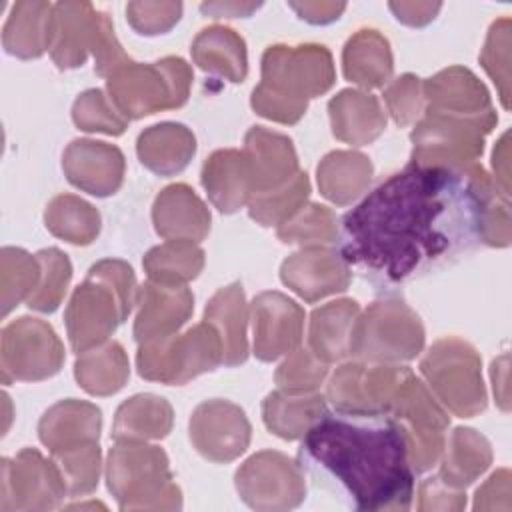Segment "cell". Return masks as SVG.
Segmentation results:
<instances>
[{"instance_id":"6da1fadb","label":"cell","mask_w":512,"mask_h":512,"mask_svg":"<svg viewBox=\"0 0 512 512\" xmlns=\"http://www.w3.org/2000/svg\"><path fill=\"white\" fill-rule=\"evenodd\" d=\"M498 198L506 196L478 164L410 160L342 216L338 254L362 280L394 290L484 244L486 212Z\"/></svg>"},{"instance_id":"7a4b0ae2","label":"cell","mask_w":512,"mask_h":512,"mask_svg":"<svg viewBox=\"0 0 512 512\" xmlns=\"http://www.w3.org/2000/svg\"><path fill=\"white\" fill-rule=\"evenodd\" d=\"M296 462L316 488L352 510L404 512L412 506L408 432L386 410H324L304 432Z\"/></svg>"},{"instance_id":"3957f363","label":"cell","mask_w":512,"mask_h":512,"mask_svg":"<svg viewBox=\"0 0 512 512\" xmlns=\"http://www.w3.org/2000/svg\"><path fill=\"white\" fill-rule=\"evenodd\" d=\"M334 84L332 56L324 46H270L262 56V82L252 92V108L270 120L296 124L308 98Z\"/></svg>"},{"instance_id":"277c9868","label":"cell","mask_w":512,"mask_h":512,"mask_svg":"<svg viewBox=\"0 0 512 512\" xmlns=\"http://www.w3.org/2000/svg\"><path fill=\"white\" fill-rule=\"evenodd\" d=\"M136 280L122 260H102L88 270L66 308V330L76 354L104 342L136 304Z\"/></svg>"},{"instance_id":"5b68a950","label":"cell","mask_w":512,"mask_h":512,"mask_svg":"<svg viewBox=\"0 0 512 512\" xmlns=\"http://www.w3.org/2000/svg\"><path fill=\"white\" fill-rule=\"evenodd\" d=\"M108 454V490L120 510H178L182 508L180 488L172 482L168 458L162 448L116 440Z\"/></svg>"},{"instance_id":"8992f818","label":"cell","mask_w":512,"mask_h":512,"mask_svg":"<svg viewBox=\"0 0 512 512\" xmlns=\"http://www.w3.org/2000/svg\"><path fill=\"white\" fill-rule=\"evenodd\" d=\"M190 82L192 72L188 64L174 56L146 66L130 60L106 80L110 100L126 120L166 108H180L188 100Z\"/></svg>"},{"instance_id":"52a82bcc","label":"cell","mask_w":512,"mask_h":512,"mask_svg":"<svg viewBox=\"0 0 512 512\" xmlns=\"http://www.w3.org/2000/svg\"><path fill=\"white\" fill-rule=\"evenodd\" d=\"M222 362V342L206 320L160 340L144 342L138 348V374L168 386H182L202 372H212Z\"/></svg>"},{"instance_id":"ba28073f","label":"cell","mask_w":512,"mask_h":512,"mask_svg":"<svg viewBox=\"0 0 512 512\" xmlns=\"http://www.w3.org/2000/svg\"><path fill=\"white\" fill-rule=\"evenodd\" d=\"M424 344L420 318L406 302L392 298L374 302L362 318L356 320L350 356L368 362L412 360Z\"/></svg>"},{"instance_id":"9c48e42d","label":"cell","mask_w":512,"mask_h":512,"mask_svg":"<svg viewBox=\"0 0 512 512\" xmlns=\"http://www.w3.org/2000/svg\"><path fill=\"white\" fill-rule=\"evenodd\" d=\"M440 400L460 418H472L486 408V392L476 350L456 338L436 342L420 364Z\"/></svg>"},{"instance_id":"30bf717a","label":"cell","mask_w":512,"mask_h":512,"mask_svg":"<svg viewBox=\"0 0 512 512\" xmlns=\"http://www.w3.org/2000/svg\"><path fill=\"white\" fill-rule=\"evenodd\" d=\"M496 122L428 110L412 130V162L452 168L474 164L484 150V136Z\"/></svg>"},{"instance_id":"8fae6325","label":"cell","mask_w":512,"mask_h":512,"mask_svg":"<svg viewBox=\"0 0 512 512\" xmlns=\"http://www.w3.org/2000/svg\"><path fill=\"white\" fill-rule=\"evenodd\" d=\"M236 490L254 510H290L304 500V472L282 452L264 450L236 470Z\"/></svg>"},{"instance_id":"7c38bea8","label":"cell","mask_w":512,"mask_h":512,"mask_svg":"<svg viewBox=\"0 0 512 512\" xmlns=\"http://www.w3.org/2000/svg\"><path fill=\"white\" fill-rule=\"evenodd\" d=\"M64 350L54 330L36 318H20L2 330L4 384L14 380H42L62 366Z\"/></svg>"},{"instance_id":"4fadbf2b","label":"cell","mask_w":512,"mask_h":512,"mask_svg":"<svg viewBox=\"0 0 512 512\" xmlns=\"http://www.w3.org/2000/svg\"><path fill=\"white\" fill-rule=\"evenodd\" d=\"M194 448L212 462H232L250 442V422L242 408L226 400H206L190 418Z\"/></svg>"},{"instance_id":"5bb4252c","label":"cell","mask_w":512,"mask_h":512,"mask_svg":"<svg viewBox=\"0 0 512 512\" xmlns=\"http://www.w3.org/2000/svg\"><path fill=\"white\" fill-rule=\"evenodd\" d=\"M304 310L280 292H262L252 302L254 354L272 362L296 352L302 342Z\"/></svg>"},{"instance_id":"9a60e30c","label":"cell","mask_w":512,"mask_h":512,"mask_svg":"<svg viewBox=\"0 0 512 512\" xmlns=\"http://www.w3.org/2000/svg\"><path fill=\"white\" fill-rule=\"evenodd\" d=\"M110 30L108 16L94 12L90 4H56L50 36L54 62L62 70L82 66L86 52L96 54Z\"/></svg>"},{"instance_id":"2e32d148","label":"cell","mask_w":512,"mask_h":512,"mask_svg":"<svg viewBox=\"0 0 512 512\" xmlns=\"http://www.w3.org/2000/svg\"><path fill=\"white\" fill-rule=\"evenodd\" d=\"M62 168L76 188L92 196H110L122 184L124 154L112 144L82 138L68 144Z\"/></svg>"},{"instance_id":"e0dca14e","label":"cell","mask_w":512,"mask_h":512,"mask_svg":"<svg viewBox=\"0 0 512 512\" xmlns=\"http://www.w3.org/2000/svg\"><path fill=\"white\" fill-rule=\"evenodd\" d=\"M350 274V268L338 252L320 246H310L292 254L280 268L282 282L306 302L344 292L350 284Z\"/></svg>"},{"instance_id":"ac0fdd59","label":"cell","mask_w":512,"mask_h":512,"mask_svg":"<svg viewBox=\"0 0 512 512\" xmlns=\"http://www.w3.org/2000/svg\"><path fill=\"white\" fill-rule=\"evenodd\" d=\"M136 302L134 340L138 344L176 334L194 310V296L186 286L158 284L152 280L138 290Z\"/></svg>"},{"instance_id":"d6986e66","label":"cell","mask_w":512,"mask_h":512,"mask_svg":"<svg viewBox=\"0 0 512 512\" xmlns=\"http://www.w3.org/2000/svg\"><path fill=\"white\" fill-rule=\"evenodd\" d=\"M430 110L476 120H498L484 84L466 68L452 66L422 84Z\"/></svg>"},{"instance_id":"ffe728a7","label":"cell","mask_w":512,"mask_h":512,"mask_svg":"<svg viewBox=\"0 0 512 512\" xmlns=\"http://www.w3.org/2000/svg\"><path fill=\"white\" fill-rule=\"evenodd\" d=\"M14 472V502L8 510H50L60 506L68 486L54 460H44L38 450L24 448L14 462L2 460ZM4 506V504H2Z\"/></svg>"},{"instance_id":"44dd1931","label":"cell","mask_w":512,"mask_h":512,"mask_svg":"<svg viewBox=\"0 0 512 512\" xmlns=\"http://www.w3.org/2000/svg\"><path fill=\"white\" fill-rule=\"evenodd\" d=\"M244 154L248 158L254 194L276 190L288 184L300 170L292 140L270 132L264 126H252L246 134Z\"/></svg>"},{"instance_id":"7402d4cb","label":"cell","mask_w":512,"mask_h":512,"mask_svg":"<svg viewBox=\"0 0 512 512\" xmlns=\"http://www.w3.org/2000/svg\"><path fill=\"white\" fill-rule=\"evenodd\" d=\"M156 232L166 240L200 242L210 230V212L186 184L164 188L152 208Z\"/></svg>"},{"instance_id":"603a6c76","label":"cell","mask_w":512,"mask_h":512,"mask_svg":"<svg viewBox=\"0 0 512 512\" xmlns=\"http://www.w3.org/2000/svg\"><path fill=\"white\" fill-rule=\"evenodd\" d=\"M202 184L220 212L232 214L242 208L254 194L246 154L240 150H216L202 166Z\"/></svg>"},{"instance_id":"cb8c5ba5","label":"cell","mask_w":512,"mask_h":512,"mask_svg":"<svg viewBox=\"0 0 512 512\" xmlns=\"http://www.w3.org/2000/svg\"><path fill=\"white\" fill-rule=\"evenodd\" d=\"M102 426L100 408L68 398L54 404L40 420L38 434L44 446L60 452L84 442L98 440Z\"/></svg>"},{"instance_id":"d4e9b609","label":"cell","mask_w":512,"mask_h":512,"mask_svg":"<svg viewBox=\"0 0 512 512\" xmlns=\"http://www.w3.org/2000/svg\"><path fill=\"white\" fill-rule=\"evenodd\" d=\"M332 132L354 146H364L386 128V114L376 96L360 90H342L328 104Z\"/></svg>"},{"instance_id":"484cf974","label":"cell","mask_w":512,"mask_h":512,"mask_svg":"<svg viewBox=\"0 0 512 512\" xmlns=\"http://www.w3.org/2000/svg\"><path fill=\"white\" fill-rule=\"evenodd\" d=\"M246 302L238 282L220 288L204 310V320L212 324L222 342V364L238 366L248 358L246 342Z\"/></svg>"},{"instance_id":"4316f807","label":"cell","mask_w":512,"mask_h":512,"mask_svg":"<svg viewBox=\"0 0 512 512\" xmlns=\"http://www.w3.org/2000/svg\"><path fill=\"white\" fill-rule=\"evenodd\" d=\"M140 162L160 176H172L182 172L196 152L194 134L176 122H162L146 128L138 136Z\"/></svg>"},{"instance_id":"83f0119b","label":"cell","mask_w":512,"mask_h":512,"mask_svg":"<svg viewBox=\"0 0 512 512\" xmlns=\"http://www.w3.org/2000/svg\"><path fill=\"white\" fill-rule=\"evenodd\" d=\"M358 312L356 300H336L316 308L310 316V352L322 362L350 356Z\"/></svg>"},{"instance_id":"f1b7e54d","label":"cell","mask_w":512,"mask_h":512,"mask_svg":"<svg viewBox=\"0 0 512 512\" xmlns=\"http://www.w3.org/2000/svg\"><path fill=\"white\" fill-rule=\"evenodd\" d=\"M192 58L204 70L242 82L248 74L244 40L230 28L212 26L202 30L192 44Z\"/></svg>"},{"instance_id":"f546056e","label":"cell","mask_w":512,"mask_h":512,"mask_svg":"<svg viewBox=\"0 0 512 512\" xmlns=\"http://www.w3.org/2000/svg\"><path fill=\"white\" fill-rule=\"evenodd\" d=\"M392 74L388 40L376 30H360L344 46V76L366 88H378Z\"/></svg>"},{"instance_id":"4dcf8cb0","label":"cell","mask_w":512,"mask_h":512,"mask_svg":"<svg viewBox=\"0 0 512 512\" xmlns=\"http://www.w3.org/2000/svg\"><path fill=\"white\" fill-rule=\"evenodd\" d=\"M372 178V162L360 152H330L318 164L320 192L344 206L358 198Z\"/></svg>"},{"instance_id":"1f68e13d","label":"cell","mask_w":512,"mask_h":512,"mask_svg":"<svg viewBox=\"0 0 512 512\" xmlns=\"http://www.w3.org/2000/svg\"><path fill=\"white\" fill-rule=\"evenodd\" d=\"M172 428L170 404L154 394H138L126 400L114 418V440L164 438Z\"/></svg>"},{"instance_id":"d6a6232c","label":"cell","mask_w":512,"mask_h":512,"mask_svg":"<svg viewBox=\"0 0 512 512\" xmlns=\"http://www.w3.org/2000/svg\"><path fill=\"white\" fill-rule=\"evenodd\" d=\"M492 462V450L484 436L472 428H456L442 460L440 480L452 488L472 484Z\"/></svg>"},{"instance_id":"836d02e7","label":"cell","mask_w":512,"mask_h":512,"mask_svg":"<svg viewBox=\"0 0 512 512\" xmlns=\"http://www.w3.org/2000/svg\"><path fill=\"white\" fill-rule=\"evenodd\" d=\"M52 10L50 4L20 2L4 28V48L6 52L20 58H38L46 48H50L52 36Z\"/></svg>"},{"instance_id":"e575fe53","label":"cell","mask_w":512,"mask_h":512,"mask_svg":"<svg viewBox=\"0 0 512 512\" xmlns=\"http://www.w3.org/2000/svg\"><path fill=\"white\" fill-rule=\"evenodd\" d=\"M74 374L88 394L108 396L118 392L130 374L124 348L118 342H108L102 348L78 354Z\"/></svg>"},{"instance_id":"d590c367","label":"cell","mask_w":512,"mask_h":512,"mask_svg":"<svg viewBox=\"0 0 512 512\" xmlns=\"http://www.w3.org/2000/svg\"><path fill=\"white\" fill-rule=\"evenodd\" d=\"M326 410V402L322 396H296L272 392L266 396L262 404L264 422L268 430L284 440L302 438L304 432L312 426V422Z\"/></svg>"},{"instance_id":"8d00e7d4","label":"cell","mask_w":512,"mask_h":512,"mask_svg":"<svg viewBox=\"0 0 512 512\" xmlns=\"http://www.w3.org/2000/svg\"><path fill=\"white\" fill-rule=\"evenodd\" d=\"M144 270L152 282L184 286L204 266V250L192 240H168L144 256Z\"/></svg>"},{"instance_id":"74e56055","label":"cell","mask_w":512,"mask_h":512,"mask_svg":"<svg viewBox=\"0 0 512 512\" xmlns=\"http://www.w3.org/2000/svg\"><path fill=\"white\" fill-rule=\"evenodd\" d=\"M46 228L70 244H90L100 232L98 210L78 196L62 194L46 206Z\"/></svg>"},{"instance_id":"f35d334b","label":"cell","mask_w":512,"mask_h":512,"mask_svg":"<svg viewBox=\"0 0 512 512\" xmlns=\"http://www.w3.org/2000/svg\"><path fill=\"white\" fill-rule=\"evenodd\" d=\"M310 182L306 172H298L288 184L250 198L248 214L262 226H276L290 220L306 202Z\"/></svg>"},{"instance_id":"ab89813d","label":"cell","mask_w":512,"mask_h":512,"mask_svg":"<svg viewBox=\"0 0 512 512\" xmlns=\"http://www.w3.org/2000/svg\"><path fill=\"white\" fill-rule=\"evenodd\" d=\"M68 492L72 496L90 494L98 486L100 476V446L98 440L84 442L60 452H52Z\"/></svg>"},{"instance_id":"60d3db41","label":"cell","mask_w":512,"mask_h":512,"mask_svg":"<svg viewBox=\"0 0 512 512\" xmlns=\"http://www.w3.org/2000/svg\"><path fill=\"white\" fill-rule=\"evenodd\" d=\"M278 238L286 244H334L338 242L336 216L326 206L310 204L300 214L296 212L290 220L280 224Z\"/></svg>"},{"instance_id":"b9f144b4","label":"cell","mask_w":512,"mask_h":512,"mask_svg":"<svg viewBox=\"0 0 512 512\" xmlns=\"http://www.w3.org/2000/svg\"><path fill=\"white\" fill-rule=\"evenodd\" d=\"M36 260L42 264V284L34 294L28 296V308L40 310V312H54L66 292V286L72 276V266L66 254H62L58 248L40 250L36 254Z\"/></svg>"},{"instance_id":"7bdbcfd3","label":"cell","mask_w":512,"mask_h":512,"mask_svg":"<svg viewBox=\"0 0 512 512\" xmlns=\"http://www.w3.org/2000/svg\"><path fill=\"white\" fill-rule=\"evenodd\" d=\"M72 118L76 126L86 132H104L118 136L126 130V118L118 112V108L108 104L106 96L98 88L86 90L76 98Z\"/></svg>"},{"instance_id":"ee69618b","label":"cell","mask_w":512,"mask_h":512,"mask_svg":"<svg viewBox=\"0 0 512 512\" xmlns=\"http://www.w3.org/2000/svg\"><path fill=\"white\" fill-rule=\"evenodd\" d=\"M328 374L326 362H320L308 350H296L276 372V384L288 394H304L316 390Z\"/></svg>"},{"instance_id":"f6af8a7d","label":"cell","mask_w":512,"mask_h":512,"mask_svg":"<svg viewBox=\"0 0 512 512\" xmlns=\"http://www.w3.org/2000/svg\"><path fill=\"white\" fill-rule=\"evenodd\" d=\"M384 100L388 110L398 126H408L422 112V84L414 74L400 76L388 90L384 92Z\"/></svg>"},{"instance_id":"bcb514c9","label":"cell","mask_w":512,"mask_h":512,"mask_svg":"<svg viewBox=\"0 0 512 512\" xmlns=\"http://www.w3.org/2000/svg\"><path fill=\"white\" fill-rule=\"evenodd\" d=\"M508 40V20H500L492 26L484 54H482V64L486 72L494 78V84L500 88V100L502 106L508 108V52L498 56L500 42Z\"/></svg>"}]
</instances>
